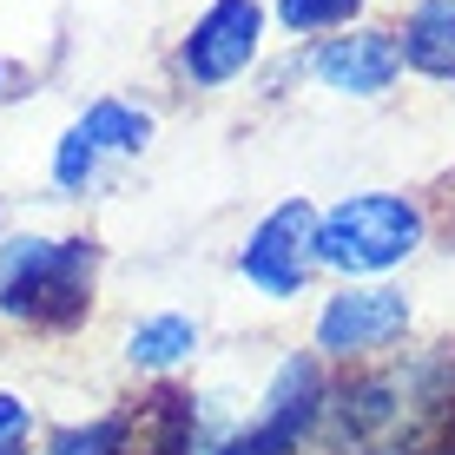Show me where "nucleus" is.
<instances>
[{
	"label": "nucleus",
	"instance_id": "nucleus-1",
	"mask_svg": "<svg viewBox=\"0 0 455 455\" xmlns=\"http://www.w3.org/2000/svg\"><path fill=\"white\" fill-rule=\"evenodd\" d=\"M100 244L92 238H0V317L27 331H80L92 310Z\"/></svg>",
	"mask_w": 455,
	"mask_h": 455
},
{
	"label": "nucleus",
	"instance_id": "nucleus-2",
	"mask_svg": "<svg viewBox=\"0 0 455 455\" xmlns=\"http://www.w3.org/2000/svg\"><path fill=\"white\" fill-rule=\"evenodd\" d=\"M429 244V205L416 192H350L317 212V264L343 284L389 277Z\"/></svg>",
	"mask_w": 455,
	"mask_h": 455
},
{
	"label": "nucleus",
	"instance_id": "nucleus-3",
	"mask_svg": "<svg viewBox=\"0 0 455 455\" xmlns=\"http://www.w3.org/2000/svg\"><path fill=\"white\" fill-rule=\"evenodd\" d=\"M416 310L389 277H356V284H337L323 297L317 323H310V350L331 370H356V363H383L403 337H410Z\"/></svg>",
	"mask_w": 455,
	"mask_h": 455
},
{
	"label": "nucleus",
	"instance_id": "nucleus-4",
	"mask_svg": "<svg viewBox=\"0 0 455 455\" xmlns=\"http://www.w3.org/2000/svg\"><path fill=\"white\" fill-rule=\"evenodd\" d=\"M264 34H271V7L264 0H205L192 27L179 34V80L192 92H225L231 80H244L264 53Z\"/></svg>",
	"mask_w": 455,
	"mask_h": 455
},
{
	"label": "nucleus",
	"instance_id": "nucleus-5",
	"mask_svg": "<svg viewBox=\"0 0 455 455\" xmlns=\"http://www.w3.org/2000/svg\"><path fill=\"white\" fill-rule=\"evenodd\" d=\"M317 271H323V264H317V205H310V198L271 205L258 225L244 231V244H238V277L258 297H271V304L304 297Z\"/></svg>",
	"mask_w": 455,
	"mask_h": 455
},
{
	"label": "nucleus",
	"instance_id": "nucleus-6",
	"mask_svg": "<svg viewBox=\"0 0 455 455\" xmlns=\"http://www.w3.org/2000/svg\"><path fill=\"white\" fill-rule=\"evenodd\" d=\"M310 80L343 92V100H383L389 86L403 80V46H396V27H376V20H356L343 34H323L310 40Z\"/></svg>",
	"mask_w": 455,
	"mask_h": 455
},
{
	"label": "nucleus",
	"instance_id": "nucleus-7",
	"mask_svg": "<svg viewBox=\"0 0 455 455\" xmlns=\"http://www.w3.org/2000/svg\"><path fill=\"white\" fill-rule=\"evenodd\" d=\"M403 73H422L429 86H455V0H410L396 20Z\"/></svg>",
	"mask_w": 455,
	"mask_h": 455
},
{
	"label": "nucleus",
	"instance_id": "nucleus-8",
	"mask_svg": "<svg viewBox=\"0 0 455 455\" xmlns=\"http://www.w3.org/2000/svg\"><path fill=\"white\" fill-rule=\"evenodd\" d=\"M192 350H198V323L185 310H152L125 331V363L146 376H172L179 363H192Z\"/></svg>",
	"mask_w": 455,
	"mask_h": 455
},
{
	"label": "nucleus",
	"instance_id": "nucleus-9",
	"mask_svg": "<svg viewBox=\"0 0 455 455\" xmlns=\"http://www.w3.org/2000/svg\"><path fill=\"white\" fill-rule=\"evenodd\" d=\"M73 132H80L100 159H139V152L152 146V113L146 106H125V100H92L86 113L73 119Z\"/></svg>",
	"mask_w": 455,
	"mask_h": 455
},
{
	"label": "nucleus",
	"instance_id": "nucleus-10",
	"mask_svg": "<svg viewBox=\"0 0 455 455\" xmlns=\"http://www.w3.org/2000/svg\"><path fill=\"white\" fill-rule=\"evenodd\" d=\"M370 0H271V20L297 40H323V34H343V27L363 20Z\"/></svg>",
	"mask_w": 455,
	"mask_h": 455
},
{
	"label": "nucleus",
	"instance_id": "nucleus-11",
	"mask_svg": "<svg viewBox=\"0 0 455 455\" xmlns=\"http://www.w3.org/2000/svg\"><path fill=\"white\" fill-rule=\"evenodd\" d=\"M119 429H125V410L113 416H92V422H73V429H60L46 455H113L119 449Z\"/></svg>",
	"mask_w": 455,
	"mask_h": 455
},
{
	"label": "nucleus",
	"instance_id": "nucleus-12",
	"mask_svg": "<svg viewBox=\"0 0 455 455\" xmlns=\"http://www.w3.org/2000/svg\"><path fill=\"white\" fill-rule=\"evenodd\" d=\"M20 435H27V403L0 389V443H20Z\"/></svg>",
	"mask_w": 455,
	"mask_h": 455
},
{
	"label": "nucleus",
	"instance_id": "nucleus-13",
	"mask_svg": "<svg viewBox=\"0 0 455 455\" xmlns=\"http://www.w3.org/2000/svg\"><path fill=\"white\" fill-rule=\"evenodd\" d=\"M310 455H416V449H376V443H343V449H310Z\"/></svg>",
	"mask_w": 455,
	"mask_h": 455
},
{
	"label": "nucleus",
	"instance_id": "nucleus-14",
	"mask_svg": "<svg viewBox=\"0 0 455 455\" xmlns=\"http://www.w3.org/2000/svg\"><path fill=\"white\" fill-rule=\"evenodd\" d=\"M0 86H7V67H0Z\"/></svg>",
	"mask_w": 455,
	"mask_h": 455
}]
</instances>
